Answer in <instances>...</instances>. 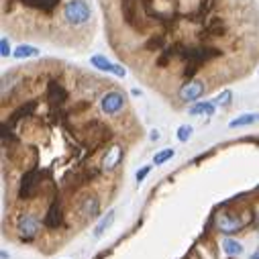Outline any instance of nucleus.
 I'll return each mask as SVG.
<instances>
[{"label": "nucleus", "instance_id": "f257e3e1", "mask_svg": "<svg viewBox=\"0 0 259 259\" xmlns=\"http://www.w3.org/2000/svg\"><path fill=\"white\" fill-rule=\"evenodd\" d=\"M15 7H21L25 13L43 19L59 15L72 33L84 31L92 23V7L88 0H5V11Z\"/></svg>", "mask_w": 259, "mask_h": 259}, {"label": "nucleus", "instance_id": "f03ea898", "mask_svg": "<svg viewBox=\"0 0 259 259\" xmlns=\"http://www.w3.org/2000/svg\"><path fill=\"white\" fill-rule=\"evenodd\" d=\"M124 102H126V98H124L122 92L110 90V92L102 94V98H100V110L104 114H118L124 108Z\"/></svg>", "mask_w": 259, "mask_h": 259}, {"label": "nucleus", "instance_id": "7ed1b4c3", "mask_svg": "<svg viewBox=\"0 0 259 259\" xmlns=\"http://www.w3.org/2000/svg\"><path fill=\"white\" fill-rule=\"evenodd\" d=\"M204 92H206V84L196 80V82H190V84L182 86V88L178 90V96H180V100H184V102H196Z\"/></svg>", "mask_w": 259, "mask_h": 259}, {"label": "nucleus", "instance_id": "20e7f679", "mask_svg": "<svg viewBox=\"0 0 259 259\" xmlns=\"http://www.w3.org/2000/svg\"><path fill=\"white\" fill-rule=\"evenodd\" d=\"M39 180H41V171L39 169H31L29 174H25L23 180H21V192H19V196L21 198H31L33 194L37 192Z\"/></svg>", "mask_w": 259, "mask_h": 259}, {"label": "nucleus", "instance_id": "39448f33", "mask_svg": "<svg viewBox=\"0 0 259 259\" xmlns=\"http://www.w3.org/2000/svg\"><path fill=\"white\" fill-rule=\"evenodd\" d=\"M17 231H19V235H21L25 241H31V239L37 235V231H39V221H37L35 217L25 214V217L19 219V223H17Z\"/></svg>", "mask_w": 259, "mask_h": 259}, {"label": "nucleus", "instance_id": "423d86ee", "mask_svg": "<svg viewBox=\"0 0 259 259\" xmlns=\"http://www.w3.org/2000/svg\"><path fill=\"white\" fill-rule=\"evenodd\" d=\"M61 219H63V214H61V206H59V202L55 200V202L49 206L47 214H45V225H47L49 229H55V227L61 225Z\"/></svg>", "mask_w": 259, "mask_h": 259}, {"label": "nucleus", "instance_id": "0eeeda50", "mask_svg": "<svg viewBox=\"0 0 259 259\" xmlns=\"http://www.w3.org/2000/svg\"><path fill=\"white\" fill-rule=\"evenodd\" d=\"M219 229H221L223 233H227V235H231V233H237L239 229H243V223H241L239 219H235V217H229V214H223V217L219 219Z\"/></svg>", "mask_w": 259, "mask_h": 259}, {"label": "nucleus", "instance_id": "6e6552de", "mask_svg": "<svg viewBox=\"0 0 259 259\" xmlns=\"http://www.w3.org/2000/svg\"><path fill=\"white\" fill-rule=\"evenodd\" d=\"M120 157H122V149H120V145H112L110 151H108L106 157H104V169H106V171L114 169V167L118 165Z\"/></svg>", "mask_w": 259, "mask_h": 259}, {"label": "nucleus", "instance_id": "1a4fd4ad", "mask_svg": "<svg viewBox=\"0 0 259 259\" xmlns=\"http://www.w3.org/2000/svg\"><path fill=\"white\" fill-rule=\"evenodd\" d=\"M98 210H100V202H98L96 196H88V198L82 202V214H84L86 219H94V217L98 214Z\"/></svg>", "mask_w": 259, "mask_h": 259}, {"label": "nucleus", "instance_id": "9d476101", "mask_svg": "<svg viewBox=\"0 0 259 259\" xmlns=\"http://www.w3.org/2000/svg\"><path fill=\"white\" fill-rule=\"evenodd\" d=\"M188 112L192 116H198V114H214V104L212 102H194Z\"/></svg>", "mask_w": 259, "mask_h": 259}, {"label": "nucleus", "instance_id": "9b49d317", "mask_svg": "<svg viewBox=\"0 0 259 259\" xmlns=\"http://www.w3.org/2000/svg\"><path fill=\"white\" fill-rule=\"evenodd\" d=\"M92 63L98 68V70H104V72H114V74H120V76H124V70L122 68H116V66H112V63H108L104 57H100V55H94L92 57Z\"/></svg>", "mask_w": 259, "mask_h": 259}, {"label": "nucleus", "instance_id": "f8f14e48", "mask_svg": "<svg viewBox=\"0 0 259 259\" xmlns=\"http://www.w3.org/2000/svg\"><path fill=\"white\" fill-rule=\"evenodd\" d=\"M223 249H225V253L231 255V257H237V255L243 253V245H241L237 239H225V241H223Z\"/></svg>", "mask_w": 259, "mask_h": 259}, {"label": "nucleus", "instance_id": "ddd939ff", "mask_svg": "<svg viewBox=\"0 0 259 259\" xmlns=\"http://www.w3.org/2000/svg\"><path fill=\"white\" fill-rule=\"evenodd\" d=\"M255 120H259V114H243V116H237L235 120H231V128H237V126H247V124H253Z\"/></svg>", "mask_w": 259, "mask_h": 259}, {"label": "nucleus", "instance_id": "4468645a", "mask_svg": "<svg viewBox=\"0 0 259 259\" xmlns=\"http://www.w3.org/2000/svg\"><path fill=\"white\" fill-rule=\"evenodd\" d=\"M112 221H114V210H108V214H106V217L100 221V225L94 229V237H100V235H102V233L112 225Z\"/></svg>", "mask_w": 259, "mask_h": 259}, {"label": "nucleus", "instance_id": "2eb2a0df", "mask_svg": "<svg viewBox=\"0 0 259 259\" xmlns=\"http://www.w3.org/2000/svg\"><path fill=\"white\" fill-rule=\"evenodd\" d=\"M174 155H176V151H174V149H163V151L155 153L153 163H155V165H163V163H167V161H169Z\"/></svg>", "mask_w": 259, "mask_h": 259}, {"label": "nucleus", "instance_id": "dca6fc26", "mask_svg": "<svg viewBox=\"0 0 259 259\" xmlns=\"http://www.w3.org/2000/svg\"><path fill=\"white\" fill-rule=\"evenodd\" d=\"M190 135H192V126L184 124V126H180V128H178V139H180V141H188V139H190Z\"/></svg>", "mask_w": 259, "mask_h": 259}, {"label": "nucleus", "instance_id": "f3484780", "mask_svg": "<svg viewBox=\"0 0 259 259\" xmlns=\"http://www.w3.org/2000/svg\"><path fill=\"white\" fill-rule=\"evenodd\" d=\"M37 53V49H33V47H19L17 49V57H27V55H35Z\"/></svg>", "mask_w": 259, "mask_h": 259}, {"label": "nucleus", "instance_id": "a211bd4d", "mask_svg": "<svg viewBox=\"0 0 259 259\" xmlns=\"http://www.w3.org/2000/svg\"><path fill=\"white\" fill-rule=\"evenodd\" d=\"M217 102H219V104H229V102H231V92H229V90L223 92V94L217 98Z\"/></svg>", "mask_w": 259, "mask_h": 259}, {"label": "nucleus", "instance_id": "6ab92c4d", "mask_svg": "<svg viewBox=\"0 0 259 259\" xmlns=\"http://www.w3.org/2000/svg\"><path fill=\"white\" fill-rule=\"evenodd\" d=\"M147 174H149V167H141V169L137 171V182H143V180L147 178Z\"/></svg>", "mask_w": 259, "mask_h": 259}, {"label": "nucleus", "instance_id": "aec40b11", "mask_svg": "<svg viewBox=\"0 0 259 259\" xmlns=\"http://www.w3.org/2000/svg\"><path fill=\"white\" fill-rule=\"evenodd\" d=\"M3 55H5V57L9 55V41H7V37L3 39Z\"/></svg>", "mask_w": 259, "mask_h": 259}, {"label": "nucleus", "instance_id": "412c9836", "mask_svg": "<svg viewBox=\"0 0 259 259\" xmlns=\"http://www.w3.org/2000/svg\"><path fill=\"white\" fill-rule=\"evenodd\" d=\"M149 137H151L153 141H157V139H159V131H151V133H149Z\"/></svg>", "mask_w": 259, "mask_h": 259}, {"label": "nucleus", "instance_id": "4be33fe9", "mask_svg": "<svg viewBox=\"0 0 259 259\" xmlns=\"http://www.w3.org/2000/svg\"><path fill=\"white\" fill-rule=\"evenodd\" d=\"M251 259H259V249L255 251V255H251Z\"/></svg>", "mask_w": 259, "mask_h": 259}]
</instances>
